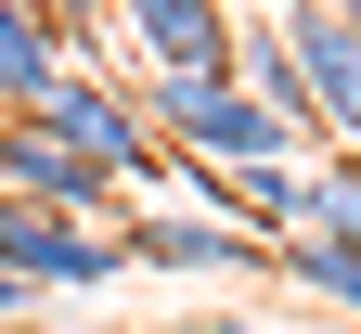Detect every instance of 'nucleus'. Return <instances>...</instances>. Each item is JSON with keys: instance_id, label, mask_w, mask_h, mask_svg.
Listing matches in <instances>:
<instances>
[{"instance_id": "f257e3e1", "label": "nucleus", "mask_w": 361, "mask_h": 334, "mask_svg": "<svg viewBox=\"0 0 361 334\" xmlns=\"http://www.w3.org/2000/svg\"><path fill=\"white\" fill-rule=\"evenodd\" d=\"M26 116L52 129V141H78V155L104 167V180H142V193H180V155H168V141L142 129V103H129V77H90V65H65V77L39 90Z\"/></svg>"}, {"instance_id": "f03ea898", "label": "nucleus", "mask_w": 361, "mask_h": 334, "mask_svg": "<svg viewBox=\"0 0 361 334\" xmlns=\"http://www.w3.org/2000/svg\"><path fill=\"white\" fill-rule=\"evenodd\" d=\"M0 270H13L26 296H104L129 257H116V219H65V206L0 193Z\"/></svg>"}, {"instance_id": "7ed1b4c3", "label": "nucleus", "mask_w": 361, "mask_h": 334, "mask_svg": "<svg viewBox=\"0 0 361 334\" xmlns=\"http://www.w3.org/2000/svg\"><path fill=\"white\" fill-rule=\"evenodd\" d=\"M284 52H297V103L310 129L336 141V155H361V26H348V0H284Z\"/></svg>"}, {"instance_id": "20e7f679", "label": "nucleus", "mask_w": 361, "mask_h": 334, "mask_svg": "<svg viewBox=\"0 0 361 334\" xmlns=\"http://www.w3.org/2000/svg\"><path fill=\"white\" fill-rule=\"evenodd\" d=\"M116 257L129 270H207V283H233V270H271V231L219 219V206H155V219H116Z\"/></svg>"}, {"instance_id": "39448f33", "label": "nucleus", "mask_w": 361, "mask_h": 334, "mask_svg": "<svg viewBox=\"0 0 361 334\" xmlns=\"http://www.w3.org/2000/svg\"><path fill=\"white\" fill-rule=\"evenodd\" d=\"M116 39L155 77H233V0H116ZM129 65V77H142Z\"/></svg>"}, {"instance_id": "423d86ee", "label": "nucleus", "mask_w": 361, "mask_h": 334, "mask_svg": "<svg viewBox=\"0 0 361 334\" xmlns=\"http://www.w3.org/2000/svg\"><path fill=\"white\" fill-rule=\"evenodd\" d=\"M0 193H26V206H65V219H116L129 180H104L78 155V141H52L39 116H0Z\"/></svg>"}, {"instance_id": "0eeeda50", "label": "nucleus", "mask_w": 361, "mask_h": 334, "mask_svg": "<svg viewBox=\"0 0 361 334\" xmlns=\"http://www.w3.org/2000/svg\"><path fill=\"white\" fill-rule=\"evenodd\" d=\"M52 77H65V39H52V13H39V0H0V116H26Z\"/></svg>"}, {"instance_id": "6e6552de", "label": "nucleus", "mask_w": 361, "mask_h": 334, "mask_svg": "<svg viewBox=\"0 0 361 334\" xmlns=\"http://www.w3.org/2000/svg\"><path fill=\"white\" fill-rule=\"evenodd\" d=\"M271 270L310 283L323 309H348V321H361V245H336V231H284V245H271Z\"/></svg>"}, {"instance_id": "1a4fd4ad", "label": "nucleus", "mask_w": 361, "mask_h": 334, "mask_svg": "<svg viewBox=\"0 0 361 334\" xmlns=\"http://www.w3.org/2000/svg\"><path fill=\"white\" fill-rule=\"evenodd\" d=\"M297 231H336V245H361V155H323V167H310Z\"/></svg>"}, {"instance_id": "9d476101", "label": "nucleus", "mask_w": 361, "mask_h": 334, "mask_svg": "<svg viewBox=\"0 0 361 334\" xmlns=\"http://www.w3.org/2000/svg\"><path fill=\"white\" fill-rule=\"evenodd\" d=\"M13 309H26V283H13V270H0V321H13Z\"/></svg>"}, {"instance_id": "9b49d317", "label": "nucleus", "mask_w": 361, "mask_h": 334, "mask_svg": "<svg viewBox=\"0 0 361 334\" xmlns=\"http://www.w3.org/2000/svg\"><path fill=\"white\" fill-rule=\"evenodd\" d=\"M348 26H361V0H348Z\"/></svg>"}]
</instances>
